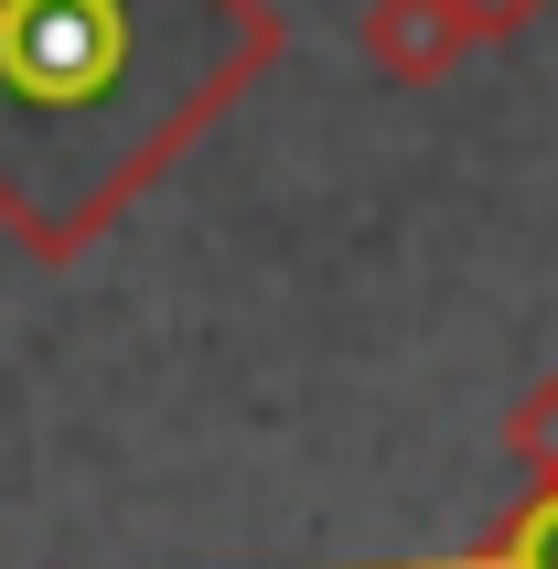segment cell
Listing matches in <instances>:
<instances>
[{"mask_svg": "<svg viewBox=\"0 0 558 569\" xmlns=\"http://www.w3.org/2000/svg\"><path fill=\"white\" fill-rule=\"evenodd\" d=\"M269 54L258 0H0V226L87 248Z\"/></svg>", "mask_w": 558, "mask_h": 569, "instance_id": "cell-1", "label": "cell"}, {"mask_svg": "<svg viewBox=\"0 0 558 569\" xmlns=\"http://www.w3.org/2000/svg\"><path fill=\"white\" fill-rule=\"evenodd\" d=\"M387 569H558V483L516 506L495 548H451V559H387Z\"/></svg>", "mask_w": 558, "mask_h": 569, "instance_id": "cell-2", "label": "cell"}]
</instances>
